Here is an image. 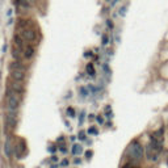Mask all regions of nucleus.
Listing matches in <instances>:
<instances>
[{"label": "nucleus", "mask_w": 168, "mask_h": 168, "mask_svg": "<svg viewBox=\"0 0 168 168\" xmlns=\"http://www.w3.org/2000/svg\"><path fill=\"white\" fill-rule=\"evenodd\" d=\"M21 104V97L12 88L7 89V112L17 113Z\"/></svg>", "instance_id": "obj_1"}, {"label": "nucleus", "mask_w": 168, "mask_h": 168, "mask_svg": "<svg viewBox=\"0 0 168 168\" xmlns=\"http://www.w3.org/2000/svg\"><path fill=\"white\" fill-rule=\"evenodd\" d=\"M127 154H129V156H130L131 159H134V160H142L144 156L143 144L139 141H137V139H134V141L129 144V147H127Z\"/></svg>", "instance_id": "obj_2"}, {"label": "nucleus", "mask_w": 168, "mask_h": 168, "mask_svg": "<svg viewBox=\"0 0 168 168\" xmlns=\"http://www.w3.org/2000/svg\"><path fill=\"white\" fill-rule=\"evenodd\" d=\"M5 126L11 130H14L17 127V113L7 112V114H5Z\"/></svg>", "instance_id": "obj_3"}, {"label": "nucleus", "mask_w": 168, "mask_h": 168, "mask_svg": "<svg viewBox=\"0 0 168 168\" xmlns=\"http://www.w3.org/2000/svg\"><path fill=\"white\" fill-rule=\"evenodd\" d=\"M18 34H21V37L24 38V41H26V42H33V41H36V38H37L36 32L33 30L32 28H26L24 30H21Z\"/></svg>", "instance_id": "obj_4"}, {"label": "nucleus", "mask_w": 168, "mask_h": 168, "mask_svg": "<svg viewBox=\"0 0 168 168\" xmlns=\"http://www.w3.org/2000/svg\"><path fill=\"white\" fill-rule=\"evenodd\" d=\"M11 72V79L14 82H24L26 72L25 71H20V70H9Z\"/></svg>", "instance_id": "obj_5"}, {"label": "nucleus", "mask_w": 168, "mask_h": 168, "mask_svg": "<svg viewBox=\"0 0 168 168\" xmlns=\"http://www.w3.org/2000/svg\"><path fill=\"white\" fill-rule=\"evenodd\" d=\"M3 151H4V155H5V158L8 160L12 159V154H13V147H12V144H11V141H9V137L5 139L4 142V147H3Z\"/></svg>", "instance_id": "obj_6"}, {"label": "nucleus", "mask_w": 168, "mask_h": 168, "mask_svg": "<svg viewBox=\"0 0 168 168\" xmlns=\"http://www.w3.org/2000/svg\"><path fill=\"white\" fill-rule=\"evenodd\" d=\"M34 54H36L34 47H33L32 45H25L24 49H22V57L29 61V59H32L33 57H34Z\"/></svg>", "instance_id": "obj_7"}, {"label": "nucleus", "mask_w": 168, "mask_h": 168, "mask_svg": "<svg viewBox=\"0 0 168 168\" xmlns=\"http://www.w3.org/2000/svg\"><path fill=\"white\" fill-rule=\"evenodd\" d=\"M11 88L13 89L16 93L18 95H22L25 92V86H24V82H14L12 80V84H11Z\"/></svg>", "instance_id": "obj_8"}, {"label": "nucleus", "mask_w": 168, "mask_h": 168, "mask_svg": "<svg viewBox=\"0 0 168 168\" xmlns=\"http://www.w3.org/2000/svg\"><path fill=\"white\" fill-rule=\"evenodd\" d=\"M144 156H146V159L150 160V161H156L158 160V154H154V150H152L151 146H147V147H146Z\"/></svg>", "instance_id": "obj_9"}, {"label": "nucleus", "mask_w": 168, "mask_h": 168, "mask_svg": "<svg viewBox=\"0 0 168 168\" xmlns=\"http://www.w3.org/2000/svg\"><path fill=\"white\" fill-rule=\"evenodd\" d=\"M9 70H20V71H25L26 72V67H25L20 61H14L9 65Z\"/></svg>", "instance_id": "obj_10"}, {"label": "nucleus", "mask_w": 168, "mask_h": 168, "mask_svg": "<svg viewBox=\"0 0 168 168\" xmlns=\"http://www.w3.org/2000/svg\"><path fill=\"white\" fill-rule=\"evenodd\" d=\"M13 42H14L13 45H16V46H17V47H20L21 50L24 49V46H25L24 42L25 41H24V38L21 37V34H14L13 36Z\"/></svg>", "instance_id": "obj_11"}, {"label": "nucleus", "mask_w": 168, "mask_h": 168, "mask_svg": "<svg viewBox=\"0 0 168 168\" xmlns=\"http://www.w3.org/2000/svg\"><path fill=\"white\" fill-rule=\"evenodd\" d=\"M21 53H22V50H21L20 47H17L16 45H13V46H12V57H13L16 61H20Z\"/></svg>", "instance_id": "obj_12"}, {"label": "nucleus", "mask_w": 168, "mask_h": 168, "mask_svg": "<svg viewBox=\"0 0 168 168\" xmlns=\"http://www.w3.org/2000/svg\"><path fill=\"white\" fill-rule=\"evenodd\" d=\"M163 134H164V127H160V129H158L156 131H154L151 135H154V137L158 138V139H161V138H163Z\"/></svg>", "instance_id": "obj_13"}, {"label": "nucleus", "mask_w": 168, "mask_h": 168, "mask_svg": "<svg viewBox=\"0 0 168 168\" xmlns=\"http://www.w3.org/2000/svg\"><path fill=\"white\" fill-rule=\"evenodd\" d=\"M86 70H87V72H88V75H91V76L96 75V71H95V67H93V63H88L87 67H86Z\"/></svg>", "instance_id": "obj_14"}, {"label": "nucleus", "mask_w": 168, "mask_h": 168, "mask_svg": "<svg viewBox=\"0 0 168 168\" xmlns=\"http://www.w3.org/2000/svg\"><path fill=\"white\" fill-rule=\"evenodd\" d=\"M83 152V148L80 144H74L72 146V154L74 155H78V154H82Z\"/></svg>", "instance_id": "obj_15"}, {"label": "nucleus", "mask_w": 168, "mask_h": 168, "mask_svg": "<svg viewBox=\"0 0 168 168\" xmlns=\"http://www.w3.org/2000/svg\"><path fill=\"white\" fill-rule=\"evenodd\" d=\"M66 113H67V116H69V117H71V118H74V117L76 116V113H75V109H74V108H71V106H70V108H67V109H66Z\"/></svg>", "instance_id": "obj_16"}, {"label": "nucleus", "mask_w": 168, "mask_h": 168, "mask_svg": "<svg viewBox=\"0 0 168 168\" xmlns=\"http://www.w3.org/2000/svg\"><path fill=\"white\" fill-rule=\"evenodd\" d=\"M78 138H79L80 141H86V131H83V130H80L79 131V134H78Z\"/></svg>", "instance_id": "obj_17"}, {"label": "nucleus", "mask_w": 168, "mask_h": 168, "mask_svg": "<svg viewBox=\"0 0 168 168\" xmlns=\"http://www.w3.org/2000/svg\"><path fill=\"white\" fill-rule=\"evenodd\" d=\"M80 92H82V96H83V97H86L87 95H89L88 89H87V88H84V87H82V88H80Z\"/></svg>", "instance_id": "obj_18"}, {"label": "nucleus", "mask_w": 168, "mask_h": 168, "mask_svg": "<svg viewBox=\"0 0 168 168\" xmlns=\"http://www.w3.org/2000/svg\"><path fill=\"white\" fill-rule=\"evenodd\" d=\"M106 26L109 28V29H113V28H114L113 20H106Z\"/></svg>", "instance_id": "obj_19"}, {"label": "nucleus", "mask_w": 168, "mask_h": 168, "mask_svg": "<svg viewBox=\"0 0 168 168\" xmlns=\"http://www.w3.org/2000/svg\"><path fill=\"white\" fill-rule=\"evenodd\" d=\"M125 14H126V5L120 8V16H125Z\"/></svg>", "instance_id": "obj_20"}, {"label": "nucleus", "mask_w": 168, "mask_h": 168, "mask_svg": "<svg viewBox=\"0 0 168 168\" xmlns=\"http://www.w3.org/2000/svg\"><path fill=\"white\" fill-rule=\"evenodd\" d=\"M84 116H86V112L84 110H82V113H80V120H79V124L82 125L83 121H84Z\"/></svg>", "instance_id": "obj_21"}, {"label": "nucleus", "mask_w": 168, "mask_h": 168, "mask_svg": "<svg viewBox=\"0 0 168 168\" xmlns=\"http://www.w3.org/2000/svg\"><path fill=\"white\" fill-rule=\"evenodd\" d=\"M108 41H109V40H108V36L104 34L103 36V45H104V46H105V45H108Z\"/></svg>", "instance_id": "obj_22"}, {"label": "nucleus", "mask_w": 168, "mask_h": 168, "mask_svg": "<svg viewBox=\"0 0 168 168\" xmlns=\"http://www.w3.org/2000/svg\"><path fill=\"white\" fill-rule=\"evenodd\" d=\"M47 150H49V152H55V151L58 150V147H55V146H50Z\"/></svg>", "instance_id": "obj_23"}, {"label": "nucleus", "mask_w": 168, "mask_h": 168, "mask_svg": "<svg viewBox=\"0 0 168 168\" xmlns=\"http://www.w3.org/2000/svg\"><path fill=\"white\" fill-rule=\"evenodd\" d=\"M92 151H86V158L87 159H91V156H92Z\"/></svg>", "instance_id": "obj_24"}, {"label": "nucleus", "mask_w": 168, "mask_h": 168, "mask_svg": "<svg viewBox=\"0 0 168 168\" xmlns=\"http://www.w3.org/2000/svg\"><path fill=\"white\" fill-rule=\"evenodd\" d=\"M88 133H89V134H97V130L95 129V127H91V129L88 130Z\"/></svg>", "instance_id": "obj_25"}, {"label": "nucleus", "mask_w": 168, "mask_h": 168, "mask_svg": "<svg viewBox=\"0 0 168 168\" xmlns=\"http://www.w3.org/2000/svg\"><path fill=\"white\" fill-rule=\"evenodd\" d=\"M96 120H97V122H99V124H103V122H104V118H103V117H100V116L96 117Z\"/></svg>", "instance_id": "obj_26"}, {"label": "nucleus", "mask_w": 168, "mask_h": 168, "mask_svg": "<svg viewBox=\"0 0 168 168\" xmlns=\"http://www.w3.org/2000/svg\"><path fill=\"white\" fill-rule=\"evenodd\" d=\"M61 165H63V167H66V165H69V160H67V159H65V160H62V163H61Z\"/></svg>", "instance_id": "obj_27"}, {"label": "nucleus", "mask_w": 168, "mask_h": 168, "mask_svg": "<svg viewBox=\"0 0 168 168\" xmlns=\"http://www.w3.org/2000/svg\"><path fill=\"white\" fill-rule=\"evenodd\" d=\"M59 150H61V152H63V154H66V152H67V148H66L65 146H61V148H59Z\"/></svg>", "instance_id": "obj_28"}, {"label": "nucleus", "mask_w": 168, "mask_h": 168, "mask_svg": "<svg viewBox=\"0 0 168 168\" xmlns=\"http://www.w3.org/2000/svg\"><path fill=\"white\" fill-rule=\"evenodd\" d=\"M84 57H86V58H91V57H92V51H86V54H84Z\"/></svg>", "instance_id": "obj_29"}, {"label": "nucleus", "mask_w": 168, "mask_h": 168, "mask_svg": "<svg viewBox=\"0 0 168 168\" xmlns=\"http://www.w3.org/2000/svg\"><path fill=\"white\" fill-rule=\"evenodd\" d=\"M51 161H58V158H57L55 155H53V156H51Z\"/></svg>", "instance_id": "obj_30"}, {"label": "nucleus", "mask_w": 168, "mask_h": 168, "mask_svg": "<svg viewBox=\"0 0 168 168\" xmlns=\"http://www.w3.org/2000/svg\"><path fill=\"white\" fill-rule=\"evenodd\" d=\"M74 163H75V164H80V163H82V160H80V159H75V160H74Z\"/></svg>", "instance_id": "obj_31"}, {"label": "nucleus", "mask_w": 168, "mask_h": 168, "mask_svg": "<svg viewBox=\"0 0 168 168\" xmlns=\"http://www.w3.org/2000/svg\"><path fill=\"white\" fill-rule=\"evenodd\" d=\"M122 168H133V165H131V164H125Z\"/></svg>", "instance_id": "obj_32"}, {"label": "nucleus", "mask_w": 168, "mask_h": 168, "mask_svg": "<svg viewBox=\"0 0 168 168\" xmlns=\"http://www.w3.org/2000/svg\"><path fill=\"white\" fill-rule=\"evenodd\" d=\"M57 141H58V142H63V141H65V138H63V137H59Z\"/></svg>", "instance_id": "obj_33"}, {"label": "nucleus", "mask_w": 168, "mask_h": 168, "mask_svg": "<svg viewBox=\"0 0 168 168\" xmlns=\"http://www.w3.org/2000/svg\"><path fill=\"white\" fill-rule=\"evenodd\" d=\"M105 117H106V118H109V117H112V112H110V113H106V114H105Z\"/></svg>", "instance_id": "obj_34"}, {"label": "nucleus", "mask_w": 168, "mask_h": 168, "mask_svg": "<svg viewBox=\"0 0 168 168\" xmlns=\"http://www.w3.org/2000/svg\"><path fill=\"white\" fill-rule=\"evenodd\" d=\"M95 118V114H89V120H93Z\"/></svg>", "instance_id": "obj_35"}, {"label": "nucleus", "mask_w": 168, "mask_h": 168, "mask_svg": "<svg viewBox=\"0 0 168 168\" xmlns=\"http://www.w3.org/2000/svg\"><path fill=\"white\" fill-rule=\"evenodd\" d=\"M5 50H7V45H4L3 46V53H5Z\"/></svg>", "instance_id": "obj_36"}, {"label": "nucleus", "mask_w": 168, "mask_h": 168, "mask_svg": "<svg viewBox=\"0 0 168 168\" xmlns=\"http://www.w3.org/2000/svg\"><path fill=\"white\" fill-rule=\"evenodd\" d=\"M117 1H120V0H113V3H112V5H114V4H116Z\"/></svg>", "instance_id": "obj_37"}, {"label": "nucleus", "mask_w": 168, "mask_h": 168, "mask_svg": "<svg viewBox=\"0 0 168 168\" xmlns=\"http://www.w3.org/2000/svg\"><path fill=\"white\" fill-rule=\"evenodd\" d=\"M51 168H58V165H55V164H54V165H51Z\"/></svg>", "instance_id": "obj_38"}, {"label": "nucleus", "mask_w": 168, "mask_h": 168, "mask_svg": "<svg viewBox=\"0 0 168 168\" xmlns=\"http://www.w3.org/2000/svg\"><path fill=\"white\" fill-rule=\"evenodd\" d=\"M133 168H137V167H133Z\"/></svg>", "instance_id": "obj_39"}]
</instances>
